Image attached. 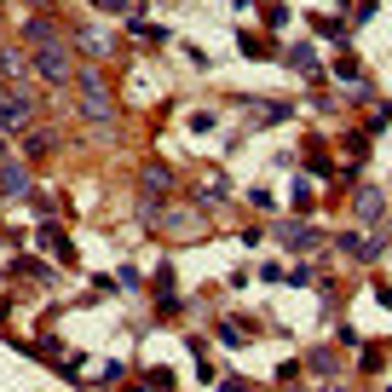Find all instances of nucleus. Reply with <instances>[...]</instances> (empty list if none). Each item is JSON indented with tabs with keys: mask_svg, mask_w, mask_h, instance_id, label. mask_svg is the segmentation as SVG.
<instances>
[{
	"mask_svg": "<svg viewBox=\"0 0 392 392\" xmlns=\"http://www.w3.org/2000/svg\"><path fill=\"white\" fill-rule=\"evenodd\" d=\"M81 86H86V104H81V110L93 116V121H104V116H110V93H104V81H99V75H81Z\"/></svg>",
	"mask_w": 392,
	"mask_h": 392,
	"instance_id": "obj_1",
	"label": "nucleus"
},
{
	"mask_svg": "<svg viewBox=\"0 0 392 392\" xmlns=\"http://www.w3.org/2000/svg\"><path fill=\"white\" fill-rule=\"evenodd\" d=\"M40 75H47V81H69V52L64 47H40Z\"/></svg>",
	"mask_w": 392,
	"mask_h": 392,
	"instance_id": "obj_2",
	"label": "nucleus"
},
{
	"mask_svg": "<svg viewBox=\"0 0 392 392\" xmlns=\"http://www.w3.org/2000/svg\"><path fill=\"white\" fill-rule=\"evenodd\" d=\"M340 248L352 254V259H381V242H375V237H358V231H352V237H340Z\"/></svg>",
	"mask_w": 392,
	"mask_h": 392,
	"instance_id": "obj_3",
	"label": "nucleus"
},
{
	"mask_svg": "<svg viewBox=\"0 0 392 392\" xmlns=\"http://www.w3.org/2000/svg\"><path fill=\"white\" fill-rule=\"evenodd\" d=\"M283 242H289L294 254H306V248H318V231H312V225H283Z\"/></svg>",
	"mask_w": 392,
	"mask_h": 392,
	"instance_id": "obj_4",
	"label": "nucleus"
},
{
	"mask_svg": "<svg viewBox=\"0 0 392 392\" xmlns=\"http://www.w3.org/2000/svg\"><path fill=\"white\" fill-rule=\"evenodd\" d=\"M29 121V99H6L0 104V127H23Z\"/></svg>",
	"mask_w": 392,
	"mask_h": 392,
	"instance_id": "obj_5",
	"label": "nucleus"
},
{
	"mask_svg": "<svg viewBox=\"0 0 392 392\" xmlns=\"http://www.w3.org/2000/svg\"><path fill=\"white\" fill-rule=\"evenodd\" d=\"M289 64H294V69H312V64H318V47H312V40H294V47H289Z\"/></svg>",
	"mask_w": 392,
	"mask_h": 392,
	"instance_id": "obj_6",
	"label": "nucleus"
},
{
	"mask_svg": "<svg viewBox=\"0 0 392 392\" xmlns=\"http://www.w3.org/2000/svg\"><path fill=\"white\" fill-rule=\"evenodd\" d=\"M312 202H318L312 185H306V179H294V208H300V213H312Z\"/></svg>",
	"mask_w": 392,
	"mask_h": 392,
	"instance_id": "obj_7",
	"label": "nucleus"
},
{
	"mask_svg": "<svg viewBox=\"0 0 392 392\" xmlns=\"http://www.w3.org/2000/svg\"><path fill=\"white\" fill-rule=\"evenodd\" d=\"M358 213H364V220H375V213H381V196H375V191H358Z\"/></svg>",
	"mask_w": 392,
	"mask_h": 392,
	"instance_id": "obj_8",
	"label": "nucleus"
},
{
	"mask_svg": "<svg viewBox=\"0 0 392 392\" xmlns=\"http://www.w3.org/2000/svg\"><path fill=\"white\" fill-rule=\"evenodd\" d=\"M156 185L167 191V167H156V162H150V167H145V191H156Z\"/></svg>",
	"mask_w": 392,
	"mask_h": 392,
	"instance_id": "obj_9",
	"label": "nucleus"
},
{
	"mask_svg": "<svg viewBox=\"0 0 392 392\" xmlns=\"http://www.w3.org/2000/svg\"><path fill=\"white\" fill-rule=\"evenodd\" d=\"M0 185H6V191H23L29 179H23V167H6V173H0Z\"/></svg>",
	"mask_w": 392,
	"mask_h": 392,
	"instance_id": "obj_10",
	"label": "nucleus"
},
{
	"mask_svg": "<svg viewBox=\"0 0 392 392\" xmlns=\"http://www.w3.org/2000/svg\"><path fill=\"white\" fill-rule=\"evenodd\" d=\"M225 392H248V386H242V381H225Z\"/></svg>",
	"mask_w": 392,
	"mask_h": 392,
	"instance_id": "obj_11",
	"label": "nucleus"
},
{
	"mask_svg": "<svg viewBox=\"0 0 392 392\" xmlns=\"http://www.w3.org/2000/svg\"><path fill=\"white\" fill-rule=\"evenodd\" d=\"M323 392H340V386H323Z\"/></svg>",
	"mask_w": 392,
	"mask_h": 392,
	"instance_id": "obj_12",
	"label": "nucleus"
},
{
	"mask_svg": "<svg viewBox=\"0 0 392 392\" xmlns=\"http://www.w3.org/2000/svg\"><path fill=\"white\" fill-rule=\"evenodd\" d=\"M0 156H6V145H0Z\"/></svg>",
	"mask_w": 392,
	"mask_h": 392,
	"instance_id": "obj_13",
	"label": "nucleus"
}]
</instances>
